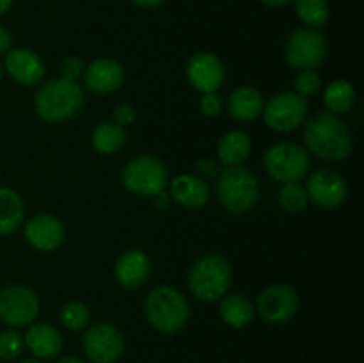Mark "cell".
<instances>
[{"mask_svg":"<svg viewBox=\"0 0 364 363\" xmlns=\"http://www.w3.org/2000/svg\"><path fill=\"white\" fill-rule=\"evenodd\" d=\"M208 196V185L196 174H180L171 182V198L185 209H201Z\"/></svg>","mask_w":364,"mask_h":363,"instance_id":"obj_20","label":"cell"},{"mask_svg":"<svg viewBox=\"0 0 364 363\" xmlns=\"http://www.w3.org/2000/svg\"><path fill=\"white\" fill-rule=\"evenodd\" d=\"M25 241L34 249L43 253L55 251L66 238V228L63 221L52 214H38L25 224Z\"/></svg>","mask_w":364,"mask_h":363,"instance_id":"obj_15","label":"cell"},{"mask_svg":"<svg viewBox=\"0 0 364 363\" xmlns=\"http://www.w3.org/2000/svg\"><path fill=\"white\" fill-rule=\"evenodd\" d=\"M299 310V295L287 283H274L267 287L258 298V313L265 322L284 324Z\"/></svg>","mask_w":364,"mask_h":363,"instance_id":"obj_13","label":"cell"},{"mask_svg":"<svg viewBox=\"0 0 364 363\" xmlns=\"http://www.w3.org/2000/svg\"><path fill=\"white\" fill-rule=\"evenodd\" d=\"M114 274L121 287L139 288L148 281L151 274V262L141 249H128L117 258Z\"/></svg>","mask_w":364,"mask_h":363,"instance_id":"obj_18","label":"cell"},{"mask_svg":"<svg viewBox=\"0 0 364 363\" xmlns=\"http://www.w3.org/2000/svg\"><path fill=\"white\" fill-rule=\"evenodd\" d=\"M20 363H43L41 359H36V358H28V359H21Z\"/></svg>","mask_w":364,"mask_h":363,"instance_id":"obj_42","label":"cell"},{"mask_svg":"<svg viewBox=\"0 0 364 363\" xmlns=\"http://www.w3.org/2000/svg\"><path fill=\"white\" fill-rule=\"evenodd\" d=\"M124 82V68L116 59H96L85 68L84 84L96 95L116 93Z\"/></svg>","mask_w":364,"mask_h":363,"instance_id":"obj_17","label":"cell"},{"mask_svg":"<svg viewBox=\"0 0 364 363\" xmlns=\"http://www.w3.org/2000/svg\"><path fill=\"white\" fill-rule=\"evenodd\" d=\"M306 194L315 205L333 210L343 205L348 196V187L347 182L340 173L327 169V167H320V169L313 171L309 174Z\"/></svg>","mask_w":364,"mask_h":363,"instance_id":"obj_12","label":"cell"},{"mask_svg":"<svg viewBox=\"0 0 364 363\" xmlns=\"http://www.w3.org/2000/svg\"><path fill=\"white\" fill-rule=\"evenodd\" d=\"M308 100L294 91H284L274 95L263 107L262 114L265 116L267 127L281 134H288L304 125L308 120Z\"/></svg>","mask_w":364,"mask_h":363,"instance_id":"obj_8","label":"cell"},{"mask_svg":"<svg viewBox=\"0 0 364 363\" xmlns=\"http://www.w3.org/2000/svg\"><path fill=\"white\" fill-rule=\"evenodd\" d=\"M128 134L123 127L105 121V123H100L98 127L92 130L91 135V144L102 155H112V153L119 152L121 148L127 142Z\"/></svg>","mask_w":364,"mask_h":363,"instance_id":"obj_25","label":"cell"},{"mask_svg":"<svg viewBox=\"0 0 364 363\" xmlns=\"http://www.w3.org/2000/svg\"><path fill=\"white\" fill-rule=\"evenodd\" d=\"M0 78H2V66H0Z\"/></svg>","mask_w":364,"mask_h":363,"instance_id":"obj_43","label":"cell"},{"mask_svg":"<svg viewBox=\"0 0 364 363\" xmlns=\"http://www.w3.org/2000/svg\"><path fill=\"white\" fill-rule=\"evenodd\" d=\"M187 78L199 93H217L223 88L226 70L215 53L198 52L191 57L187 64Z\"/></svg>","mask_w":364,"mask_h":363,"instance_id":"obj_14","label":"cell"},{"mask_svg":"<svg viewBox=\"0 0 364 363\" xmlns=\"http://www.w3.org/2000/svg\"><path fill=\"white\" fill-rule=\"evenodd\" d=\"M304 142L323 160H343L352 152V135L345 121L333 112H316L304 121Z\"/></svg>","mask_w":364,"mask_h":363,"instance_id":"obj_1","label":"cell"},{"mask_svg":"<svg viewBox=\"0 0 364 363\" xmlns=\"http://www.w3.org/2000/svg\"><path fill=\"white\" fill-rule=\"evenodd\" d=\"M91 313L89 308L80 301L66 302L60 310V322L70 331H82L89 326Z\"/></svg>","mask_w":364,"mask_h":363,"instance_id":"obj_28","label":"cell"},{"mask_svg":"<svg viewBox=\"0 0 364 363\" xmlns=\"http://www.w3.org/2000/svg\"><path fill=\"white\" fill-rule=\"evenodd\" d=\"M23 349V338L16 330H7L0 333V359L2 362H13L21 354Z\"/></svg>","mask_w":364,"mask_h":363,"instance_id":"obj_31","label":"cell"},{"mask_svg":"<svg viewBox=\"0 0 364 363\" xmlns=\"http://www.w3.org/2000/svg\"><path fill=\"white\" fill-rule=\"evenodd\" d=\"M57 363H84L82 359H78L77 356H63Z\"/></svg>","mask_w":364,"mask_h":363,"instance_id":"obj_41","label":"cell"},{"mask_svg":"<svg viewBox=\"0 0 364 363\" xmlns=\"http://www.w3.org/2000/svg\"><path fill=\"white\" fill-rule=\"evenodd\" d=\"M11 46H13V36H11V32L7 28H4L0 25V56L9 52Z\"/></svg>","mask_w":364,"mask_h":363,"instance_id":"obj_35","label":"cell"},{"mask_svg":"<svg viewBox=\"0 0 364 363\" xmlns=\"http://www.w3.org/2000/svg\"><path fill=\"white\" fill-rule=\"evenodd\" d=\"M284 56L288 64L295 70H313L327 57V41L315 28H299L288 38Z\"/></svg>","mask_w":364,"mask_h":363,"instance_id":"obj_10","label":"cell"},{"mask_svg":"<svg viewBox=\"0 0 364 363\" xmlns=\"http://www.w3.org/2000/svg\"><path fill=\"white\" fill-rule=\"evenodd\" d=\"M23 344L36 359H52L63 351V337L48 322L31 324L25 333Z\"/></svg>","mask_w":364,"mask_h":363,"instance_id":"obj_19","label":"cell"},{"mask_svg":"<svg viewBox=\"0 0 364 363\" xmlns=\"http://www.w3.org/2000/svg\"><path fill=\"white\" fill-rule=\"evenodd\" d=\"M13 6V0H0V14H6Z\"/></svg>","mask_w":364,"mask_h":363,"instance_id":"obj_40","label":"cell"},{"mask_svg":"<svg viewBox=\"0 0 364 363\" xmlns=\"http://www.w3.org/2000/svg\"><path fill=\"white\" fill-rule=\"evenodd\" d=\"M219 312L224 322L231 327H237V330L247 326L252 320V317H255V308H252L251 301L242 294L224 295L220 299Z\"/></svg>","mask_w":364,"mask_h":363,"instance_id":"obj_24","label":"cell"},{"mask_svg":"<svg viewBox=\"0 0 364 363\" xmlns=\"http://www.w3.org/2000/svg\"><path fill=\"white\" fill-rule=\"evenodd\" d=\"M262 95L255 88H238L228 98V110L238 121H252L263 112Z\"/></svg>","mask_w":364,"mask_h":363,"instance_id":"obj_21","label":"cell"},{"mask_svg":"<svg viewBox=\"0 0 364 363\" xmlns=\"http://www.w3.org/2000/svg\"><path fill=\"white\" fill-rule=\"evenodd\" d=\"M7 75L20 85H36L45 77L43 59L31 48H11L4 60Z\"/></svg>","mask_w":364,"mask_h":363,"instance_id":"obj_16","label":"cell"},{"mask_svg":"<svg viewBox=\"0 0 364 363\" xmlns=\"http://www.w3.org/2000/svg\"><path fill=\"white\" fill-rule=\"evenodd\" d=\"M279 205L288 214L302 212L308 205L306 189L299 184H284L279 191Z\"/></svg>","mask_w":364,"mask_h":363,"instance_id":"obj_29","label":"cell"},{"mask_svg":"<svg viewBox=\"0 0 364 363\" xmlns=\"http://www.w3.org/2000/svg\"><path fill=\"white\" fill-rule=\"evenodd\" d=\"M297 14L302 23L309 28L323 27L329 21V4L327 0H297Z\"/></svg>","mask_w":364,"mask_h":363,"instance_id":"obj_27","label":"cell"},{"mask_svg":"<svg viewBox=\"0 0 364 363\" xmlns=\"http://www.w3.org/2000/svg\"><path fill=\"white\" fill-rule=\"evenodd\" d=\"M217 198L228 212H249L259 198L258 180L244 166L224 167L217 177Z\"/></svg>","mask_w":364,"mask_h":363,"instance_id":"obj_5","label":"cell"},{"mask_svg":"<svg viewBox=\"0 0 364 363\" xmlns=\"http://www.w3.org/2000/svg\"><path fill=\"white\" fill-rule=\"evenodd\" d=\"M39 315V299L28 287L7 285L0 290V320L9 327L34 324Z\"/></svg>","mask_w":364,"mask_h":363,"instance_id":"obj_9","label":"cell"},{"mask_svg":"<svg viewBox=\"0 0 364 363\" xmlns=\"http://www.w3.org/2000/svg\"><path fill=\"white\" fill-rule=\"evenodd\" d=\"M265 6H270V7H281V6H287V4H290L291 0H262Z\"/></svg>","mask_w":364,"mask_h":363,"instance_id":"obj_39","label":"cell"},{"mask_svg":"<svg viewBox=\"0 0 364 363\" xmlns=\"http://www.w3.org/2000/svg\"><path fill=\"white\" fill-rule=\"evenodd\" d=\"M36 112L46 123H63L77 116L84 107L80 84L68 78H53L41 85L36 95Z\"/></svg>","mask_w":364,"mask_h":363,"instance_id":"obj_2","label":"cell"},{"mask_svg":"<svg viewBox=\"0 0 364 363\" xmlns=\"http://www.w3.org/2000/svg\"><path fill=\"white\" fill-rule=\"evenodd\" d=\"M60 73H63L60 75L63 78L77 82L78 77L84 73V63H82L80 57H77V56L66 57V59L63 60V66H60Z\"/></svg>","mask_w":364,"mask_h":363,"instance_id":"obj_32","label":"cell"},{"mask_svg":"<svg viewBox=\"0 0 364 363\" xmlns=\"http://www.w3.org/2000/svg\"><path fill=\"white\" fill-rule=\"evenodd\" d=\"M144 312L151 327L164 335H174L187 326L191 306L178 288L160 285L146 298Z\"/></svg>","mask_w":364,"mask_h":363,"instance_id":"obj_3","label":"cell"},{"mask_svg":"<svg viewBox=\"0 0 364 363\" xmlns=\"http://www.w3.org/2000/svg\"><path fill=\"white\" fill-rule=\"evenodd\" d=\"M252 142L245 132L231 130L219 141L217 153L223 164L226 166H240L249 155H251Z\"/></svg>","mask_w":364,"mask_h":363,"instance_id":"obj_23","label":"cell"},{"mask_svg":"<svg viewBox=\"0 0 364 363\" xmlns=\"http://www.w3.org/2000/svg\"><path fill=\"white\" fill-rule=\"evenodd\" d=\"M114 123L119 125V127H127V125L134 123L135 120V110L134 107L128 105V103H123V105H117L116 109H114Z\"/></svg>","mask_w":364,"mask_h":363,"instance_id":"obj_34","label":"cell"},{"mask_svg":"<svg viewBox=\"0 0 364 363\" xmlns=\"http://www.w3.org/2000/svg\"><path fill=\"white\" fill-rule=\"evenodd\" d=\"M199 107H201V112L208 117L219 116L220 110H223V100L217 93H205L201 96V102H199Z\"/></svg>","mask_w":364,"mask_h":363,"instance_id":"obj_33","label":"cell"},{"mask_svg":"<svg viewBox=\"0 0 364 363\" xmlns=\"http://www.w3.org/2000/svg\"><path fill=\"white\" fill-rule=\"evenodd\" d=\"M198 171L199 173H203L205 177H213V173L217 171V166L213 164V160L210 159H201L198 162Z\"/></svg>","mask_w":364,"mask_h":363,"instance_id":"obj_36","label":"cell"},{"mask_svg":"<svg viewBox=\"0 0 364 363\" xmlns=\"http://www.w3.org/2000/svg\"><path fill=\"white\" fill-rule=\"evenodd\" d=\"M355 102V89L350 82L343 80H334L323 91V103L329 109V112L341 116V114H347L348 110L354 107Z\"/></svg>","mask_w":364,"mask_h":363,"instance_id":"obj_26","label":"cell"},{"mask_svg":"<svg viewBox=\"0 0 364 363\" xmlns=\"http://www.w3.org/2000/svg\"><path fill=\"white\" fill-rule=\"evenodd\" d=\"M25 217V205L20 194L9 187H0V235H11L20 228Z\"/></svg>","mask_w":364,"mask_h":363,"instance_id":"obj_22","label":"cell"},{"mask_svg":"<svg viewBox=\"0 0 364 363\" xmlns=\"http://www.w3.org/2000/svg\"><path fill=\"white\" fill-rule=\"evenodd\" d=\"M230 262L217 253H208L198 258L188 270V288L199 301H220L230 290Z\"/></svg>","mask_w":364,"mask_h":363,"instance_id":"obj_4","label":"cell"},{"mask_svg":"<svg viewBox=\"0 0 364 363\" xmlns=\"http://www.w3.org/2000/svg\"><path fill=\"white\" fill-rule=\"evenodd\" d=\"M134 4H137L139 7H146V9H155V7L162 6L164 0H132Z\"/></svg>","mask_w":364,"mask_h":363,"instance_id":"obj_38","label":"cell"},{"mask_svg":"<svg viewBox=\"0 0 364 363\" xmlns=\"http://www.w3.org/2000/svg\"><path fill=\"white\" fill-rule=\"evenodd\" d=\"M121 178L128 191L137 196H146V198H153L159 192L166 191V185L169 184L166 164L156 157L149 155L132 159L124 166Z\"/></svg>","mask_w":364,"mask_h":363,"instance_id":"obj_7","label":"cell"},{"mask_svg":"<svg viewBox=\"0 0 364 363\" xmlns=\"http://www.w3.org/2000/svg\"><path fill=\"white\" fill-rule=\"evenodd\" d=\"M169 194H166V191H162L153 196V205H155L156 210H166L167 205H169Z\"/></svg>","mask_w":364,"mask_h":363,"instance_id":"obj_37","label":"cell"},{"mask_svg":"<svg viewBox=\"0 0 364 363\" xmlns=\"http://www.w3.org/2000/svg\"><path fill=\"white\" fill-rule=\"evenodd\" d=\"M265 169L281 184H297L308 174L311 160L304 146L297 142H277L265 153Z\"/></svg>","mask_w":364,"mask_h":363,"instance_id":"obj_6","label":"cell"},{"mask_svg":"<svg viewBox=\"0 0 364 363\" xmlns=\"http://www.w3.org/2000/svg\"><path fill=\"white\" fill-rule=\"evenodd\" d=\"M82 347L92 363H116L124 352V337L114 324L98 322L87 327Z\"/></svg>","mask_w":364,"mask_h":363,"instance_id":"obj_11","label":"cell"},{"mask_svg":"<svg viewBox=\"0 0 364 363\" xmlns=\"http://www.w3.org/2000/svg\"><path fill=\"white\" fill-rule=\"evenodd\" d=\"M295 93L299 96H302L304 100L313 98L320 93V88H322V78L316 73L315 70H304L295 77L294 82Z\"/></svg>","mask_w":364,"mask_h":363,"instance_id":"obj_30","label":"cell"}]
</instances>
